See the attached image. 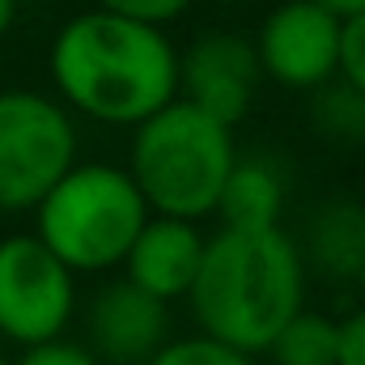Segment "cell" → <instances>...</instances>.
<instances>
[{
	"mask_svg": "<svg viewBox=\"0 0 365 365\" xmlns=\"http://www.w3.org/2000/svg\"><path fill=\"white\" fill-rule=\"evenodd\" d=\"M47 73L68 115L140 128L179 98V47L158 26L90 9L56 30Z\"/></svg>",
	"mask_w": 365,
	"mask_h": 365,
	"instance_id": "6da1fadb",
	"label": "cell"
},
{
	"mask_svg": "<svg viewBox=\"0 0 365 365\" xmlns=\"http://www.w3.org/2000/svg\"><path fill=\"white\" fill-rule=\"evenodd\" d=\"M195 331L259 357L306 306V264L284 230H217L187 289Z\"/></svg>",
	"mask_w": 365,
	"mask_h": 365,
	"instance_id": "7a4b0ae2",
	"label": "cell"
},
{
	"mask_svg": "<svg viewBox=\"0 0 365 365\" xmlns=\"http://www.w3.org/2000/svg\"><path fill=\"white\" fill-rule=\"evenodd\" d=\"M234 162H238L234 128L175 98L153 119L132 128V153L123 170L136 182L153 217L200 225L204 217L217 212L221 187L230 179Z\"/></svg>",
	"mask_w": 365,
	"mask_h": 365,
	"instance_id": "3957f363",
	"label": "cell"
},
{
	"mask_svg": "<svg viewBox=\"0 0 365 365\" xmlns=\"http://www.w3.org/2000/svg\"><path fill=\"white\" fill-rule=\"evenodd\" d=\"M149 217L123 166L77 162L34 208V238L73 276H98L123 268Z\"/></svg>",
	"mask_w": 365,
	"mask_h": 365,
	"instance_id": "277c9868",
	"label": "cell"
},
{
	"mask_svg": "<svg viewBox=\"0 0 365 365\" xmlns=\"http://www.w3.org/2000/svg\"><path fill=\"white\" fill-rule=\"evenodd\" d=\"M73 166V115L38 90H0V212H34Z\"/></svg>",
	"mask_w": 365,
	"mask_h": 365,
	"instance_id": "5b68a950",
	"label": "cell"
},
{
	"mask_svg": "<svg viewBox=\"0 0 365 365\" xmlns=\"http://www.w3.org/2000/svg\"><path fill=\"white\" fill-rule=\"evenodd\" d=\"M77 314V276L34 234L0 238V336L26 349L64 340Z\"/></svg>",
	"mask_w": 365,
	"mask_h": 365,
	"instance_id": "8992f818",
	"label": "cell"
},
{
	"mask_svg": "<svg viewBox=\"0 0 365 365\" xmlns=\"http://www.w3.org/2000/svg\"><path fill=\"white\" fill-rule=\"evenodd\" d=\"M336 51H340V17H331L314 0L276 4L255 34L259 73L280 90L314 93L331 86Z\"/></svg>",
	"mask_w": 365,
	"mask_h": 365,
	"instance_id": "52a82bcc",
	"label": "cell"
},
{
	"mask_svg": "<svg viewBox=\"0 0 365 365\" xmlns=\"http://www.w3.org/2000/svg\"><path fill=\"white\" fill-rule=\"evenodd\" d=\"M259 77L255 43L234 30H208L179 56V98L225 128L251 110Z\"/></svg>",
	"mask_w": 365,
	"mask_h": 365,
	"instance_id": "ba28073f",
	"label": "cell"
},
{
	"mask_svg": "<svg viewBox=\"0 0 365 365\" xmlns=\"http://www.w3.org/2000/svg\"><path fill=\"white\" fill-rule=\"evenodd\" d=\"M90 349L102 365H149L170 340V306L132 289L128 280L102 284L86 306Z\"/></svg>",
	"mask_w": 365,
	"mask_h": 365,
	"instance_id": "9c48e42d",
	"label": "cell"
},
{
	"mask_svg": "<svg viewBox=\"0 0 365 365\" xmlns=\"http://www.w3.org/2000/svg\"><path fill=\"white\" fill-rule=\"evenodd\" d=\"M200 255H204V234L191 221L175 217H149L132 242V251L123 255V280L140 293H149L153 302L170 306L187 297L191 280L200 272Z\"/></svg>",
	"mask_w": 365,
	"mask_h": 365,
	"instance_id": "30bf717a",
	"label": "cell"
},
{
	"mask_svg": "<svg viewBox=\"0 0 365 365\" xmlns=\"http://www.w3.org/2000/svg\"><path fill=\"white\" fill-rule=\"evenodd\" d=\"M306 272L314 268L327 280H357L365 272V204L361 200H327L310 225H306V242L297 247Z\"/></svg>",
	"mask_w": 365,
	"mask_h": 365,
	"instance_id": "8fae6325",
	"label": "cell"
},
{
	"mask_svg": "<svg viewBox=\"0 0 365 365\" xmlns=\"http://www.w3.org/2000/svg\"><path fill=\"white\" fill-rule=\"evenodd\" d=\"M284 175L272 158H238L221 187L217 217L221 230H280Z\"/></svg>",
	"mask_w": 365,
	"mask_h": 365,
	"instance_id": "7c38bea8",
	"label": "cell"
},
{
	"mask_svg": "<svg viewBox=\"0 0 365 365\" xmlns=\"http://www.w3.org/2000/svg\"><path fill=\"white\" fill-rule=\"evenodd\" d=\"M336 336L340 323L323 310L302 306L268 344L272 365H336Z\"/></svg>",
	"mask_w": 365,
	"mask_h": 365,
	"instance_id": "4fadbf2b",
	"label": "cell"
},
{
	"mask_svg": "<svg viewBox=\"0 0 365 365\" xmlns=\"http://www.w3.org/2000/svg\"><path fill=\"white\" fill-rule=\"evenodd\" d=\"M310 115H314V132H323L327 140H340V145L365 140V93L349 90L344 81L314 90Z\"/></svg>",
	"mask_w": 365,
	"mask_h": 365,
	"instance_id": "5bb4252c",
	"label": "cell"
},
{
	"mask_svg": "<svg viewBox=\"0 0 365 365\" xmlns=\"http://www.w3.org/2000/svg\"><path fill=\"white\" fill-rule=\"evenodd\" d=\"M149 365H259V361L195 331V336H182V340H166Z\"/></svg>",
	"mask_w": 365,
	"mask_h": 365,
	"instance_id": "9a60e30c",
	"label": "cell"
},
{
	"mask_svg": "<svg viewBox=\"0 0 365 365\" xmlns=\"http://www.w3.org/2000/svg\"><path fill=\"white\" fill-rule=\"evenodd\" d=\"M336 77L349 90L365 93V13L340 21V51H336Z\"/></svg>",
	"mask_w": 365,
	"mask_h": 365,
	"instance_id": "2e32d148",
	"label": "cell"
},
{
	"mask_svg": "<svg viewBox=\"0 0 365 365\" xmlns=\"http://www.w3.org/2000/svg\"><path fill=\"white\" fill-rule=\"evenodd\" d=\"M93 9L115 13V17H128V21H140V26L166 30L170 21H179L182 13L191 9V0H93Z\"/></svg>",
	"mask_w": 365,
	"mask_h": 365,
	"instance_id": "e0dca14e",
	"label": "cell"
},
{
	"mask_svg": "<svg viewBox=\"0 0 365 365\" xmlns=\"http://www.w3.org/2000/svg\"><path fill=\"white\" fill-rule=\"evenodd\" d=\"M17 365H102L86 344H73V340H51V344H38V349H26Z\"/></svg>",
	"mask_w": 365,
	"mask_h": 365,
	"instance_id": "ac0fdd59",
	"label": "cell"
},
{
	"mask_svg": "<svg viewBox=\"0 0 365 365\" xmlns=\"http://www.w3.org/2000/svg\"><path fill=\"white\" fill-rule=\"evenodd\" d=\"M340 336H336V365H365V306L336 319Z\"/></svg>",
	"mask_w": 365,
	"mask_h": 365,
	"instance_id": "d6986e66",
	"label": "cell"
},
{
	"mask_svg": "<svg viewBox=\"0 0 365 365\" xmlns=\"http://www.w3.org/2000/svg\"><path fill=\"white\" fill-rule=\"evenodd\" d=\"M314 4H319V9H327V13H331V17H340V21L365 13V0H314Z\"/></svg>",
	"mask_w": 365,
	"mask_h": 365,
	"instance_id": "ffe728a7",
	"label": "cell"
},
{
	"mask_svg": "<svg viewBox=\"0 0 365 365\" xmlns=\"http://www.w3.org/2000/svg\"><path fill=\"white\" fill-rule=\"evenodd\" d=\"M13 21H17V0H0V38L13 30Z\"/></svg>",
	"mask_w": 365,
	"mask_h": 365,
	"instance_id": "44dd1931",
	"label": "cell"
},
{
	"mask_svg": "<svg viewBox=\"0 0 365 365\" xmlns=\"http://www.w3.org/2000/svg\"><path fill=\"white\" fill-rule=\"evenodd\" d=\"M0 365H13V361H9V357H4V353H0Z\"/></svg>",
	"mask_w": 365,
	"mask_h": 365,
	"instance_id": "7402d4cb",
	"label": "cell"
},
{
	"mask_svg": "<svg viewBox=\"0 0 365 365\" xmlns=\"http://www.w3.org/2000/svg\"><path fill=\"white\" fill-rule=\"evenodd\" d=\"M357 284H361V289H365V272H361V276H357Z\"/></svg>",
	"mask_w": 365,
	"mask_h": 365,
	"instance_id": "603a6c76",
	"label": "cell"
}]
</instances>
